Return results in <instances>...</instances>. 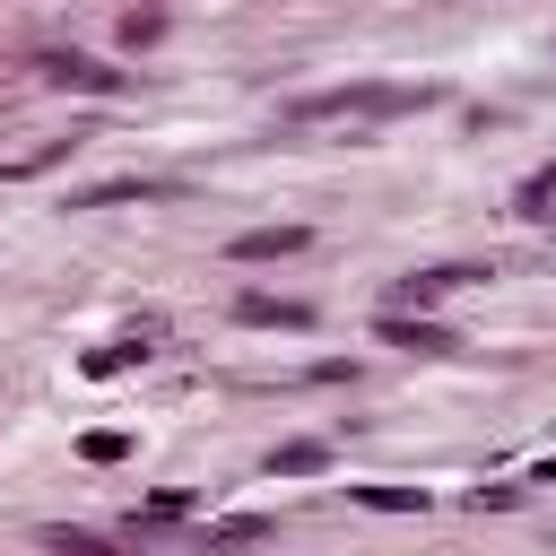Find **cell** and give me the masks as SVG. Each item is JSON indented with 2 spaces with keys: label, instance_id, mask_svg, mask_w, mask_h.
Instances as JSON below:
<instances>
[{
  "label": "cell",
  "instance_id": "2",
  "mask_svg": "<svg viewBox=\"0 0 556 556\" xmlns=\"http://www.w3.org/2000/svg\"><path fill=\"white\" fill-rule=\"evenodd\" d=\"M469 278H486V269H460V261H443V269H408V278L382 287V304H391V313H426V304H443V295L469 287Z\"/></svg>",
  "mask_w": 556,
  "mask_h": 556
},
{
  "label": "cell",
  "instance_id": "5",
  "mask_svg": "<svg viewBox=\"0 0 556 556\" xmlns=\"http://www.w3.org/2000/svg\"><path fill=\"white\" fill-rule=\"evenodd\" d=\"M235 321H252V330H304L313 321V304H295V295H235Z\"/></svg>",
  "mask_w": 556,
  "mask_h": 556
},
{
  "label": "cell",
  "instance_id": "4",
  "mask_svg": "<svg viewBox=\"0 0 556 556\" xmlns=\"http://www.w3.org/2000/svg\"><path fill=\"white\" fill-rule=\"evenodd\" d=\"M374 330H382L391 348H417V356H452V348H460L443 321H426V313H391V304H382V321H374Z\"/></svg>",
  "mask_w": 556,
  "mask_h": 556
},
{
  "label": "cell",
  "instance_id": "12",
  "mask_svg": "<svg viewBox=\"0 0 556 556\" xmlns=\"http://www.w3.org/2000/svg\"><path fill=\"white\" fill-rule=\"evenodd\" d=\"M208 539H226V547H243V539H269V521H252V513H243V521H208Z\"/></svg>",
  "mask_w": 556,
  "mask_h": 556
},
{
  "label": "cell",
  "instance_id": "1",
  "mask_svg": "<svg viewBox=\"0 0 556 556\" xmlns=\"http://www.w3.org/2000/svg\"><path fill=\"white\" fill-rule=\"evenodd\" d=\"M434 104V87H330V96H295L287 104V130H348V139H365V130H382V122H400V113H426Z\"/></svg>",
  "mask_w": 556,
  "mask_h": 556
},
{
  "label": "cell",
  "instance_id": "8",
  "mask_svg": "<svg viewBox=\"0 0 556 556\" xmlns=\"http://www.w3.org/2000/svg\"><path fill=\"white\" fill-rule=\"evenodd\" d=\"M156 339H165V321H139L130 339H113V348H96V356H87V374H122V365H139V356H156Z\"/></svg>",
  "mask_w": 556,
  "mask_h": 556
},
{
  "label": "cell",
  "instance_id": "9",
  "mask_svg": "<svg viewBox=\"0 0 556 556\" xmlns=\"http://www.w3.org/2000/svg\"><path fill=\"white\" fill-rule=\"evenodd\" d=\"M182 182H139V174H122V182H96L78 208H122V200H174Z\"/></svg>",
  "mask_w": 556,
  "mask_h": 556
},
{
  "label": "cell",
  "instance_id": "6",
  "mask_svg": "<svg viewBox=\"0 0 556 556\" xmlns=\"http://www.w3.org/2000/svg\"><path fill=\"white\" fill-rule=\"evenodd\" d=\"M304 243H313L304 226H252V235L226 243V261H287V252H304Z\"/></svg>",
  "mask_w": 556,
  "mask_h": 556
},
{
  "label": "cell",
  "instance_id": "11",
  "mask_svg": "<svg viewBox=\"0 0 556 556\" xmlns=\"http://www.w3.org/2000/svg\"><path fill=\"white\" fill-rule=\"evenodd\" d=\"M356 504H374V513H426L417 486H356Z\"/></svg>",
  "mask_w": 556,
  "mask_h": 556
},
{
  "label": "cell",
  "instance_id": "10",
  "mask_svg": "<svg viewBox=\"0 0 556 556\" xmlns=\"http://www.w3.org/2000/svg\"><path fill=\"white\" fill-rule=\"evenodd\" d=\"M321 460H330L321 443H278V452H269V469H278V478H304V469H321Z\"/></svg>",
  "mask_w": 556,
  "mask_h": 556
},
{
  "label": "cell",
  "instance_id": "7",
  "mask_svg": "<svg viewBox=\"0 0 556 556\" xmlns=\"http://www.w3.org/2000/svg\"><path fill=\"white\" fill-rule=\"evenodd\" d=\"M513 217H521V226H539V235H556V165H539V174L513 191Z\"/></svg>",
  "mask_w": 556,
  "mask_h": 556
},
{
  "label": "cell",
  "instance_id": "3",
  "mask_svg": "<svg viewBox=\"0 0 556 556\" xmlns=\"http://www.w3.org/2000/svg\"><path fill=\"white\" fill-rule=\"evenodd\" d=\"M43 78L52 87H78V96H122V70H104L87 52H43Z\"/></svg>",
  "mask_w": 556,
  "mask_h": 556
}]
</instances>
